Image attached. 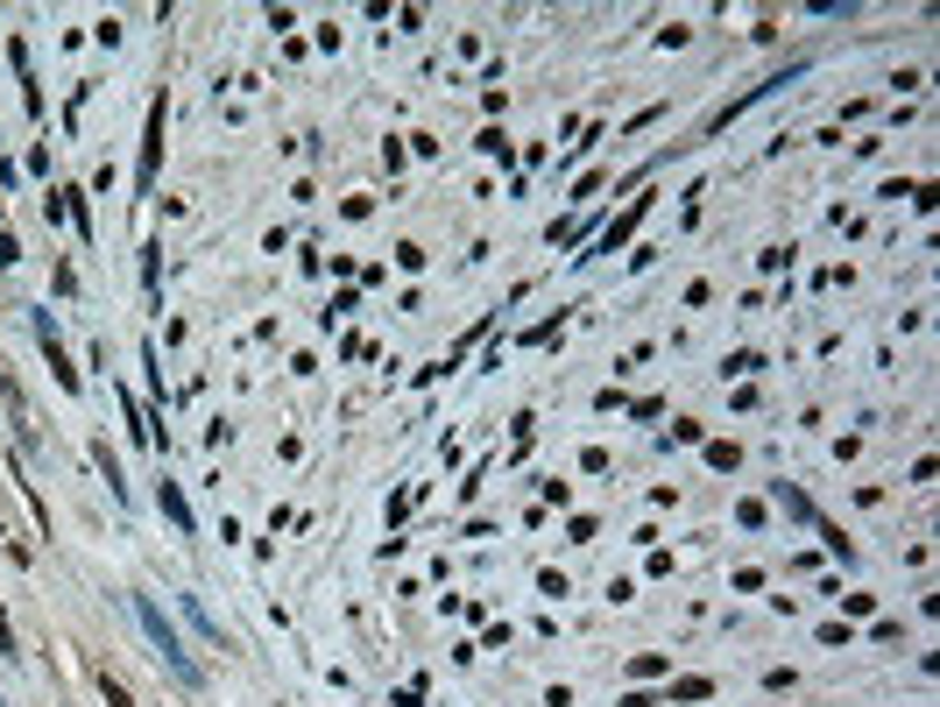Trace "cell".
Listing matches in <instances>:
<instances>
[{
	"label": "cell",
	"mask_w": 940,
	"mask_h": 707,
	"mask_svg": "<svg viewBox=\"0 0 940 707\" xmlns=\"http://www.w3.org/2000/svg\"><path fill=\"white\" fill-rule=\"evenodd\" d=\"M134 616H142V629H149V644H156V658H163V673H170V679H178V686H199V679H205V673H199V658L184 652V637L170 629V616H163V608L149 602V595L134 602Z\"/></svg>",
	"instance_id": "1"
},
{
	"label": "cell",
	"mask_w": 940,
	"mask_h": 707,
	"mask_svg": "<svg viewBox=\"0 0 940 707\" xmlns=\"http://www.w3.org/2000/svg\"><path fill=\"white\" fill-rule=\"evenodd\" d=\"M163 121H170V107L156 100V107H149V128H142V163H134V178H142V191L156 184V163H163Z\"/></svg>",
	"instance_id": "2"
},
{
	"label": "cell",
	"mask_w": 940,
	"mask_h": 707,
	"mask_svg": "<svg viewBox=\"0 0 940 707\" xmlns=\"http://www.w3.org/2000/svg\"><path fill=\"white\" fill-rule=\"evenodd\" d=\"M36 333H43V354H50V368H57V382H64V390H71V396H79V368H71V361H64V340H57V333H50V319H36Z\"/></svg>",
	"instance_id": "3"
},
{
	"label": "cell",
	"mask_w": 940,
	"mask_h": 707,
	"mask_svg": "<svg viewBox=\"0 0 940 707\" xmlns=\"http://www.w3.org/2000/svg\"><path fill=\"white\" fill-rule=\"evenodd\" d=\"M156 503H163V517H170V531H191V509H184V495H178V482H163V488H156Z\"/></svg>",
	"instance_id": "4"
},
{
	"label": "cell",
	"mask_w": 940,
	"mask_h": 707,
	"mask_svg": "<svg viewBox=\"0 0 940 707\" xmlns=\"http://www.w3.org/2000/svg\"><path fill=\"white\" fill-rule=\"evenodd\" d=\"M644 213H650V199H637V205H629V213H623V220H616V226H608V234H602V248H623L629 234H637V220H644Z\"/></svg>",
	"instance_id": "5"
},
{
	"label": "cell",
	"mask_w": 940,
	"mask_h": 707,
	"mask_svg": "<svg viewBox=\"0 0 940 707\" xmlns=\"http://www.w3.org/2000/svg\"><path fill=\"white\" fill-rule=\"evenodd\" d=\"M715 694V679H671V700H707Z\"/></svg>",
	"instance_id": "6"
},
{
	"label": "cell",
	"mask_w": 940,
	"mask_h": 707,
	"mask_svg": "<svg viewBox=\"0 0 940 707\" xmlns=\"http://www.w3.org/2000/svg\"><path fill=\"white\" fill-rule=\"evenodd\" d=\"M100 694H107V707H134V700H128V686H113V679H100Z\"/></svg>",
	"instance_id": "7"
},
{
	"label": "cell",
	"mask_w": 940,
	"mask_h": 707,
	"mask_svg": "<svg viewBox=\"0 0 940 707\" xmlns=\"http://www.w3.org/2000/svg\"><path fill=\"white\" fill-rule=\"evenodd\" d=\"M8 652H14V629H8V616H0V658H8Z\"/></svg>",
	"instance_id": "8"
}]
</instances>
